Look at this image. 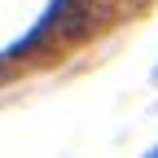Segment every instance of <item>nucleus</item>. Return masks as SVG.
I'll return each instance as SVG.
<instances>
[{
  "mask_svg": "<svg viewBox=\"0 0 158 158\" xmlns=\"http://www.w3.org/2000/svg\"><path fill=\"white\" fill-rule=\"evenodd\" d=\"M149 158H158V149H154V154H149Z\"/></svg>",
  "mask_w": 158,
  "mask_h": 158,
  "instance_id": "f257e3e1",
  "label": "nucleus"
}]
</instances>
